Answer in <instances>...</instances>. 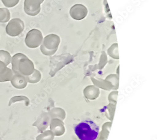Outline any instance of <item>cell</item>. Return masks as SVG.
I'll list each match as a JSON object with an SVG mask.
<instances>
[{
    "instance_id": "8",
    "label": "cell",
    "mask_w": 157,
    "mask_h": 140,
    "mask_svg": "<svg viewBox=\"0 0 157 140\" xmlns=\"http://www.w3.org/2000/svg\"><path fill=\"white\" fill-rule=\"evenodd\" d=\"M14 73L4 63L0 61V82L10 81Z\"/></svg>"
},
{
    "instance_id": "11",
    "label": "cell",
    "mask_w": 157,
    "mask_h": 140,
    "mask_svg": "<svg viewBox=\"0 0 157 140\" xmlns=\"http://www.w3.org/2000/svg\"><path fill=\"white\" fill-rule=\"evenodd\" d=\"M25 77L26 78L27 82L30 83L35 84L41 80L42 75L41 72L37 70L36 69H35L34 72L32 74L26 76Z\"/></svg>"
},
{
    "instance_id": "4",
    "label": "cell",
    "mask_w": 157,
    "mask_h": 140,
    "mask_svg": "<svg viewBox=\"0 0 157 140\" xmlns=\"http://www.w3.org/2000/svg\"><path fill=\"white\" fill-rule=\"evenodd\" d=\"M43 40V35L41 31L36 29H33L28 32L25 42L29 48L35 49L41 45Z\"/></svg>"
},
{
    "instance_id": "16",
    "label": "cell",
    "mask_w": 157,
    "mask_h": 140,
    "mask_svg": "<svg viewBox=\"0 0 157 140\" xmlns=\"http://www.w3.org/2000/svg\"><path fill=\"white\" fill-rule=\"evenodd\" d=\"M2 2L6 7L12 8L17 5L20 0H2Z\"/></svg>"
},
{
    "instance_id": "15",
    "label": "cell",
    "mask_w": 157,
    "mask_h": 140,
    "mask_svg": "<svg viewBox=\"0 0 157 140\" xmlns=\"http://www.w3.org/2000/svg\"><path fill=\"white\" fill-rule=\"evenodd\" d=\"M52 139L53 136L51 132L46 131L37 136L36 140H52Z\"/></svg>"
},
{
    "instance_id": "2",
    "label": "cell",
    "mask_w": 157,
    "mask_h": 140,
    "mask_svg": "<svg viewBox=\"0 0 157 140\" xmlns=\"http://www.w3.org/2000/svg\"><path fill=\"white\" fill-rule=\"evenodd\" d=\"M75 132L80 140H95L100 133L99 127L90 119L82 121L75 127Z\"/></svg>"
},
{
    "instance_id": "13",
    "label": "cell",
    "mask_w": 157,
    "mask_h": 140,
    "mask_svg": "<svg viewBox=\"0 0 157 140\" xmlns=\"http://www.w3.org/2000/svg\"><path fill=\"white\" fill-rule=\"evenodd\" d=\"M10 14L8 9L0 8V23H6L10 20Z\"/></svg>"
},
{
    "instance_id": "10",
    "label": "cell",
    "mask_w": 157,
    "mask_h": 140,
    "mask_svg": "<svg viewBox=\"0 0 157 140\" xmlns=\"http://www.w3.org/2000/svg\"><path fill=\"white\" fill-rule=\"evenodd\" d=\"M10 82L12 85L17 89H23L28 84V82L25 77L18 74H14Z\"/></svg>"
},
{
    "instance_id": "6",
    "label": "cell",
    "mask_w": 157,
    "mask_h": 140,
    "mask_svg": "<svg viewBox=\"0 0 157 140\" xmlns=\"http://www.w3.org/2000/svg\"><path fill=\"white\" fill-rule=\"evenodd\" d=\"M44 0H25L24 9L28 15L36 16L41 10V4Z\"/></svg>"
},
{
    "instance_id": "3",
    "label": "cell",
    "mask_w": 157,
    "mask_h": 140,
    "mask_svg": "<svg viewBox=\"0 0 157 140\" xmlns=\"http://www.w3.org/2000/svg\"><path fill=\"white\" fill-rule=\"evenodd\" d=\"M59 42V37L56 35L51 34L46 36L44 38L43 43L40 47L41 52L46 56L52 54L57 47Z\"/></svg>"
},
{
    "instance_id": "5",
    "label": "cell",
    "mask_w": 157,
    "mask_h": 140,
    "mask_svg": "<svg viewBox=\"0 0 157 140\" xmlns=\"http://www.w3.org/2000/svg\"><path fill=\"white\" fill-rule=\"evenodd\" d=\"M24 28V23L22 20L20 18H13L6 26V32L10 36H17L22 33Z\"/></svg>"
},
{
    "instance_id": "9",
    "label": "cell",
    "mask_w": 157,
    "mask_h": 140,
    "mask_svg": "<svg viewBox=\"0 0 157 140\" xmlns=\"http://www.w3.org/2000/svg\"><path fill=\"white\" fill-rule=\"evenodd\" d=\"M49 117L47 113L42 114L35 123L33 126L36 127L38 129V133H42L46 129L49 124Z\"/></svg>"
},
{
    "instance_id": "7",
    "label": "cell",
    "mask_w": 157,
    "mask_h": 140,
    "mask_svg": "<svg viewBox=\"0 0 157 140\" xmlns=\"http://www.w3.org/2000/svg\"><path fill=\"white\" fill-rule=\"evenodd\" d=\"M70 13L72 17L80 20L86 17L87 14L88 10L86 6L83 4H77L71 8Z\"/></svg>"
},
{
    "instance_id": "12",
    "label": "cell",
    "mask_w": 157,
    "mask_h": 140,
    "mask_svg": "<svg viewBox=\"0 0 157 140\" xmlns=\"http://www.w3.org/2000/svg\"><path fill=\"white\" fill-rule=\"evenodd\" d=\"M11 56L7 51L0 50V61L7 66L11 63Z\"/></svg>"
},
{
    "instance_id": "14",
    "label": "cell",
    "mask_w": 157,
    "mask_h": 140,
    "mask_svg": "<svg viewBox=\"0 0 157 140\" xmlns=\"http://www.w3.org/2000/svg\"><path fill=\"white\" fill-rule=\"evenodd\" d=\"M24 101L26 106H28L30 104L29 99L25 96H15L10 99V101L9 106H10L12 104L17 102V101Z\"/></svg>"
},
{
    "instance_id": "1",
    "label": "cell",
    "mask_w": 157,
    "mask_h": 140,
    "mask_svg": "<svg viewBox=\"0 0 157 140\" xmlns=\"http://www.w3.org/2000/svg\"><path fill=\"white\" fill-rule=\"evenodd\" d=\"M12 71L15 74L24 77L32 74L35 71V66L32 61L22 53L15 54L11 61Z\"/></svg>"
}]
</instances>
